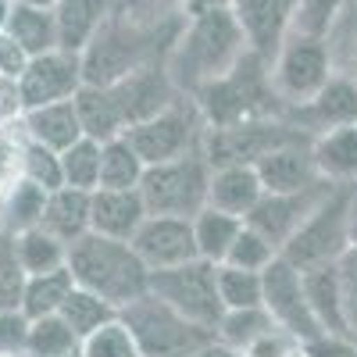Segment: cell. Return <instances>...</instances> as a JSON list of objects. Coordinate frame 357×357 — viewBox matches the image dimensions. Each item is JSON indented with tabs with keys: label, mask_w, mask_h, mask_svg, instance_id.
I'll use <instances>...</instances> for the list:
<instances>
[{
	"label": "cell",
	"mask_w": 357,
	"mask_h": 357,
	"mask_svg": "<svg viewBox=\"0 0 357 357\" xmlns=\"http://www.w3.org/2000/svg\"><path fill=\"white\" fill-rule=\"evenodd\" d=\"M247 54V36L229 8L186 11L168 54V75L178 86V93L197 97L200 89L225 79Z\"/></svg>",
	"instance_id": "obj_1"
},
{
	"label": "cell",
	"mask_w": 357,
	"mask_h": 357,
	"mask_svg": "<svg viewBox=\"0 0 357 357\" xmlns=\"http://www.w3.org/2000/svg\"><path fill=\"white\" fill-rule=\"evenodd\" d=\"M178 97V86L168 75V65L139 68L111 86H82L79 89V118L89 139H114L129 132L132 126L154 118L161 107H168Z\"/></svg>",
	"instance_id": "obj_2"
},
{
	"label": "cell",
	"mask_w": 357,
	"mask_h": 357,
	"mask_svg": "<svg viewBox=\"0 0 357 357\" xmlns=\"http://www.w3.org/2000/svg\"><path fill=\"white\" fill-rule=\"evenodd\" d=\"M183 18H175V22H136L122 11H114L107 18V25L82 50L86 86H111L118 79L139 72V68L168 65V54H172L178 29H183Z\"/></svg>",
	"instance_id": "obj_3"
},
{
	"label": "cell",
	"mask_w": 357,
	"mask_h": 357,
	"mask_svg": "<svg viewBox=\"0 0 357 357\" xmlns=\"http://www.w3.org/2000/svg\"><path fill=\"white\" fill-rule=\"evenodd\" d=\"M68 272L75 286L97 293L118 311L151 293V268L139 261L132 243L107 240L97 232H86L79 243L68 247Z\"/></svg>",
	"instance_id": "obj_4"
},
{
	"label": "cell",
	"mask_w": 357,
	"mask_h": 357,
	"mask_svg": "<svg viewBox=\"0 0 357 357\" xmlns=\"http://www.w3.org/2000/svg\"><path fill=\"white\" fill-rule=\"evenodd\" d=\"M207 129H222L236 122H250V118H282V100L272 89V72L268 61L257 54H247L225 79L211 82L207 89L193 97Z\"/></svg>",
	"instance_id": "obj_5"
},
{
	"label": "cell",
	"mask_w": 357,
	"mask_h": 357,
	"mask_svg": "<svg viewBox=\"0 0 357 357\" xmlns=\"http://www.w3.org/2000/svg\"><path fill=\"white\" fill-rule=\"evenodd\" d=\"M118 318L132 333L139 357H193L207 343H215L211 329H204V325L190 321L186 314H178L154 293H143L139 301L126 304L118 311Z\"/></svg>",
	"instance_id": "obj_6"
},
{
	"label": "cell",
	"mask_w": 357,
	"mask_h": 357,
	"mask_svg": "<svg viewBox=\"0 0 357 357\" xmlns=\"http://www.w3.org/2000/svg\"><path fill=\"white\" fill-rule=\"evenodd\" d=\"M211 161L204 146L190 151L183 158H172L161 165H146L143 172V204L151 215H175V218H193L207 207V190H211Z\"/></svg>",
	"instance_id": "obj_7"
},
{
	"label": "cell",
	"mask_w": 357,
	"mask_h": 357,
	"mask_svg": "<svg viewBox=\"0 0 357 357\" xmlns=\"http://www.w3.org/2000/svg\"><path fill=\"white\" fill-rule=\"evenodd\" d=\"M350 197L354 190L336 186L307 215V222L286 240L279 257H286L301 272L318 264H336L350 250Z\"/></svg>",
	"instance_id": "obj_8"
},
{
	"label": "cell",
	"mask_w": 357,
	"mask_h": 357,
	"mask_svg": "<svg viewBox=\"0 0 357 357\" xmlns=\"http://www.w3.org/2000/svg\"><path fill=\"white\" fill-rule=\"evenodd\" d=\"M122 136L143 158V165H161V161H172V158H183L190 151H200L204 136H207V122H204L197 100L178 93L168 107H161L154 118L132 126Z\"/></svg>",
	"instance_id": "obj_9"
},
{
	"label": "cell",
	"mask_w": 357,
	"mask_h": 357,
	"mask_svg": "<svg viewBox=\"0 0 357 357\" xmlns=\"http://www.w3.org/2000/svg\"><path fill=\"white\" fill-rule=\"evenodd\" d=\"M272 89L282 100V107H301L307 104L318 89L336 75V57L329 50V40L304 36V33H289L279 54L272 57ZM282 111V114H286Z\"/></svg>",
	"instance_id": "obj_10"
},
{
	"label": "cell",
	"mask_w": 357,
	"mask_h": 357,
	"mask_svg": "<svg viewBox=\"0 0 357 357\" xmlns=\"http://www.w3.org/2000/svg\"><path fill=\"white\" fill-rule=\"evenodd\" d=\"M151 293L211 333L218 329V321L225 314L222 296H218V264L200 261V257L186 261V264H175V268H161V272H151Z\"/></svg>",
	"instance_id": "obj_11"
},
{
	"label": "cell",
	"mask_w": 357,
	"mask_h": 357,
	"mask_svg": "<svg viewBox=\"0 0 357 357\" xmlns=\"http://www.w3.org/2000/svg\"><path fill=\"white\" fill-rule=\"evenodd\" d=\"M296 139H311V136L301 132L296 126H289L286 118H250V122L207 129L204 154L211 161V168H218V165H257L261 158H268L272 151H279L286 143H296Z\"/></svg>",
	"instance_id": "obj_12"
},
{
	"label": "cell",
	"mask_w": 357,
	"mask_h": 357,
	"mask_svg": "<svg viewBox=\"0 0 357 357\" xmlns=\"http://www.w3.org/2000/svg\"><path fill=\"white\" fill-rule=\"evenodd\" d=\"M261 279H264V311L272 314L279 329H286L296 343H311V340L325 336L311 311L301 268H293L286 257H275L261 272Z\"/></svg>",
	"instance_id": "obj_13"
},
{
	"label": "cell",
	"mask_w": 357,
	"mask_h": 357,
	"mask_svg": "<svg viewBox=\"0 0 357 357\" xmlns=\"http://www.w3.org/2000/svg\"><path fill=\"white\" fill-rule=\"evenodd\" d=\"M82 86H86L82 54H72V50H61V47L50 50V54H40L29 61V68L18 79L22 111L57 104V100H75Z\"/></svg>",
	"instance_id": "obj_14"
},
{
	"label": "cell",
	"mask_w": 357,
	"mask_h": 357,
	"mask_svg": "<svg viewBox=\"0 0 357 357\" xmlns=\"http://www.w3.org/2000/svg\"><path fill=\"white\" fill-rule=\"evenodd\" d=\"M229 11L240 22L250 54L264 57L272 65V57L293 33L296 0H229Z\"/></svg>",
	"instance_id": "obj_15"
},
{
	"label": "cell",
	"mask_w": 357,
	"mask_h": 357,
	"mask_svg": "<svg viewBox=\"0 0 357 357\" xmlns=\"http://www.w3.org/2000/svg\"><path fill=\"white\" fill-rule=\"evenodd\" d=\"M132 250L139 261L161 272V268H175L197 261V240H193V218H175V215H146L139 232L132 236Z\"/></svg>",
	"instance_id": "obj_16"
},
{
	"label": "cell",
	"mask_w": 357,
	"mask_h": 357,
	"mask_svg": "<svg viewBox=\"0 0 357 357\" xmlns=\"http://www.w3.org/2000/svg\"><path fill=\"white\" fill-rule=\"evenodd\" d=\"M333 190H336L333 183H318V186L301 190V193H264L261 204L247 215V225L257 229L261 236H268V240L279 247V254H282L286 240L307 222V215H311Z\"/></svg>",
	"instance_id": "obj_17"
},
{
	"label": "cell",
	"mask_w": 357,
	"mask_h": 357,
	"mask_svg": "<svg viewBox=\"0 0 357 357\" xmlns=\"http://www.w3.org/2000/svg\"><path fill=\"white\" fill-rule=\"evenodd\" d=\"M282 118L301 132H307L311 139L329 129H340V126H354L357 122V82L350 75L336 72L307 104L289 107Z\"/></svg>",
	"instance_id": "obj_18"
},
{
	"label": "cell",
	"mask_w": 357,
	"mask_h": 357,
	"mask_svg": "<svg viewBox=\"0 0 357 357\" xmlns=\"http://www.w3.org/2000/svg\"><path fill=\"white\" fill-rule=\"evenodd\" d=\"M311 143L314 139L286 143V146H279V151H272L268 158H261L254 165L264 193H301V190H311V186L325 183V178L318 175Z\"/></svg>",
	"instance_id": "obj_19"
},
{
	"label": "cell",
	"mask_w": 357,
	"mask_h": 357,
	"mask_svg": "<svg viewBox=\"0 0 357 357\" xmlns=\"http://www.w3.org/2000/svg\"><path fill=\"white\" fill-rule=\"evenodd\" d=\"M146 204L139 190H93L89 193V232L107 236V240H126L132 243V236L146 222Z\"/></svg>",
	"instance_id": "obj_20"
},
{
	"label": "cell",
	"mask_w": 357,
	"mask_h": 357,
	"mask_svg": "<svg viewBox=\"0 0 357 357\" xmlns=\"http://www.w3.org/2000/svg\"><path fill=\"white\" fill-rule=\"evenodd\" d=\"M18 129H22L25 139H33L40 146H50V151H57V154H65L72 143H79L86 136L75 100H57V104H43V107H29L18 118Z\"/></svg>",
	"instance_id": "obj_21"
},
{
	"label": "cell",
	"mask_w": 357,
	"mask_h": 357,
	"mask_svg": "<svg viewBox=\"0 0 357 357\" xmlns=\"http://www.w3.org/2000/svg\"><path fill=\"white\" fill-rule=\"evenodd\" d=\"M264 197V186L254 165H218L211 172V190H207V207H218L225 215L243 218L254 211Z\"/></svg>",
	"instance_id": "obj_22"
},
{
	"label": "cell",
	"mask_w": 357,
	"mask_h": 357,
	"mask_svg": "<svg viewBox=\"0 0 357 357\" xmlns=\"http://www.w3.org/2000/svg\"><path fill=\"white\" fill-rule=\"evenodd\" d=\"M114 11H118V0H61V4L54 8L57 43H61V50L82 54Z\"/></svg>",
	"instance_id": "obj_23"
},
{
	"label": "cell",
	"mask_w": 357,
	"mask_h": 357,
	"mask_svg": "<svg viewBox=\"0 0 357 357\" xmlns=\"http://www.w3.org/2000/svg\"><path fill=\"white\" fill-rule=\"evenodd\" d=\"M311 154H314L318 175L325 183L343 186V190H357V122L314 136Z\"/></svg>",
	"instance_id": "obj_24"
},
{
	"label": "cell",
	"mask_w": 357,
	"mask_h": 357,
	"mask_svg": "<svg viewBox=\"0 0 357 357\" xmlns=\"http://www.w3.org/2000/svg\"><path fill=\"white\" fill-rule=\"evenodd\" d=\"M40 229H47L50 236H57L65 247L79 243L82 236L89 232V193L72 190V186L54 190V193L47 197Z\"/></svg>",
	"instance_id": "obj_25"
},
{
	"label": "cell",
	"mask_w": 357,
	"mask_h": 357,
	"mask_svg": "<svg viewBox=\"0 0 357 357\" xmlns=\"http://www.w3.org/2000/svg\"><path fill=\"white\" fill-rule=\"evenodd\" d=\"M4 33L29 57H40V54H50V50L61 47V43H57V18H54V11L33 8V4H25V0H15V11L8 18Z\"/></svg>",
	"instance_id": "obj_26"
},
{
	"label": "cell",
	"mask_w": 357,
	"mask_h": 357,
	"mask_svg": "<svg viewBox=\"0 0 357 357\" xmlns=\"http://www.w3.org/2000/svg\"><path fill=\"white\" fill-rule=\"evenodd\" d=\"M75 289V279L65 268H57V272H43V275H25V286H22V314L33 321V318H47V314H61L65 301L72 296Z\"/></svg>",
	"instance_id": "obj_27"
},
{
	"label": "cell",
	"mask_w": 357,
	"mask_h": 357,
	"mask_svg": "<svg viewBox=\"0 0 357 357\" xmlns=\"http://www.w3.org/2000/svg\"><path fill=\"white\" fill-rule=\"evenodd\" d=\"M304 289H307V301L311 311L321 325V333H333V336H350L347 325H343V307H340V279H336V264H318L304 272Z\"/></svg>",
	"instance_id": "obj_28"
},
{
	"label": "cell",
	"mask_w": 357,
	"mask_h": 357,
	"mask_svg": "<svg viewBox=\"0 0 357 357\" xmlns=\"http://www.w3.org/2000/svg\"><path fill=\"white\" fill-rule=\"evenodd\" d=\"M243 232V218L225 215L218 207H204L200 215H193V240H197V257L222 264L236 243V236Z\"/></svg>",
	"instance_id": "obj_29"
},
{
	"label": "cell",
	"mask_w": 357,
	"mask_h": 357,
	"mask_svg": "<svg viewBox=\"0 0 357 357\" xmlns=\"http://www.w3.org/2000/svg\"><path fill=\"white\" fill-rule=\"evenodd\" d=\"M15 243V257L22 264L25 275H43V272H57V268L68 264V247L50 236L47 229H25V232H11Z\"/></svg>",
	"instance_id": "obj_30"
},
{
	"label": "cell",
	"mask_w": 357,
	"mask_h": 357,
	"mask_svg": "<svg viewBox=\"0 0 357 357\" xmlns=\"http://www.w3.org/2000/svg\"><path fill=\"white\" fill-rule=\"evenodd\" d=\"M143 172H146V165L129 146L126 136L100 143V186L97 190H139Z\"/></svg>",
	"instance_id": "obj_31"
},
{
	"label": "cell",
	"mask_w": 357,
	"mask_h": 357,
	"mask_svg": "<svg viewBox=\"0 0 357 357\" xmlns=\"http://www.w3.org/2000/svg\"><path fill=\"white\" fill-rule=\"evenodd\" d=\"M47 190L29 183V178H18V183L0 197V215H4V229L8 232H25L36 229L43 222V207H47Z\"/></svg>",
	"instance_id": "obj_32"
},
{
	"label": "cell",
	"mask_w": 357,
	"mask_h": 357,
	"mask_svg": "<svg viewBox=\"0 0 357 357\" xmlns=\"http://www.w3.org/2000/svg\"><path fill=\"white\" fill-rule=\"evenodd\" d=\"M82 347V340L72 333V325L61 314H47L29 321V343L25 357H68Z\"/></svg>",
	"instance_id": "obj_33"
},
{
	"label": "cell",
	"mask_w": 357,
	"mask_h": 357,
	"mask_svg": "<svg viewBox=\"0 0 357 357\" xmlns=\"http://www.w3.org/2000/svg\"><path fill=\"white\" fill-rule=\"evenodd\" d=\"M272 329H275V321H272V314H268L264 307H240V311H225L222 314L218 329H215V340L243 354L247 347H254L264 333H272Z\"/></svg>",
	"instance_id": "obj_34"
},
{
	"label": "cell",
	"mask_w": 357,
	"mask_h": 357,
	"mask_svg": "<svg viewBox=\"0 0 357 357\" xmlns=\"http://www.w3.org/2000/svg\"><path fill=\"white\" fill-rule=\"evenodd\" d=\"M61 318L72 325V333L79 340H86V336H93L97 329H104L107 321H114L118 318V307H111L107 301H100L97 293L75 286L72 296L65 301V307H61Z\"/></svg>",
	"instance_id": "obj_35"
},
{
	"label": "cell",
	"mask_w": 357,
	"mask_h": 357,
	"mask_svg": "<svg viewBox=\"0 0 357 357\" xmlns=\"http://www.w3.org/2000/svg\"><path fill=\"white\" fill-rule=\"evenodd\" d=\"M22 136V132H18ZM18 175L29 178V183L43 186L47 193L61 190L65 186V172H61V154L50 151V146H40L33 139L22 136V146H18Z\"/></svg>",
	"instance_id": "obj_36"
},
{
	"label": "cell",
	"mask_w": 357,
	"mask_h": 357,
	"mask_svg": "<svg viewBox=\"0 0 357 357\" xmlns=\"http://www.w3.org/2000/svg\"><path fill=\"white\" fill-rule=\"evenodd\" d=\"M218 296H222V307L225 311L264 307V279H261V272L218 264Z\"/></svg>",
	"instance_id": "obj_37"
},
{
	"label": "cell",
	"mask_w": 357,
	"mask_h": 357,
	"mask_svg": "<svg viewBox=\"0 0 357 357\" xmlns=\"http://www.w3.org/2000/svg\"><path fill=\"white\" fill-rule=\"evenodd\" d=\"M61 172H65V186L93 193L100 186V143L82 136L61 154Z\"/></svg>",
	"instance_id": "obj_38"
},
{
	"label": "cell",
	"mask_w": 357,
	"mask_h": 357,
	"mask_svg": "<svg viewBox=\"0 0 357 357\" xmlns=\"http://www.w3.org/2000/svg\"><path fill=\"white\" fill-rule=\"evenodd\" d=\"M279 257V247L268 240V236H261L257 229H250L243 222V232L236 236V243L229 250V257L222 264H232V268H247V272H264L268 264H272Z\"/></svg>",
	"instance_id": "obj_39"
},
{
	"label": "cell",
	"mask_w": 357,
	"mask_h": 357,
	"mask_svg": "<svg viewBox=\"0 0 357 357\" xmlns=\"http://www.w3.org/2000/svg\"><path fill=\"white\" fill-rule=\"evenodd\" d=\"M343 8H347V0H296V22H293V33L329 40V33L336 29Z\"/></svg>",
	"instance_id": "obj_40"
},
{
	"label": "cell",
	"mask_w": 357,
	"mask_h": 357,
	"mask_svg": "<svg viewBox=\"0 0 357 357\" xmlns=\"http://www.w3.org/2000/svg\"><path fill=\"white\" fill-rule=\"evenodd\" d=\"M79 354L82 357H139V347H136L132 333L126 329V321L114 318L104 329H97L93 336H86Z\"/></svg>",
	"instance_id": "obj_41"
},
{
	"label": "cell",
	"mask_w": 357,
	"mask_h": 357,
	"mask_svg": "<svg viewBox=\"0 0 357 357\" xmlns=\"http://www.w3.org/2000/svg\"><path fill=\"white\" fill-rule=\"evenodd\" d=\"M336 279H340V307H343V325L357 340V247H350L336 261Z\"/></svg>",
	"instance_id": "obj_42"
},
{
	"label": "cell",
	"mask_w": 357,
	"mask_h": 357,
	"mask_svg": "<svg viewBox=\"0 0 357 357\" xmlns=\"http://www.w3.org/2000/svg\"><path fill=\"white\" fill-rule=\"evenodd\" d=\"M118 11L136 22H175L186 15V0H118Z\"/></svg>",
	"instance_id": "obj_43"
},
{
	"label": "cell",
	"mask_w": 357,
	"mask_h": 357,
	"mask_svg": "<svg viewBox=\"0 0 357 357\" xmlns=\"http://www.w3.org/2000/svg\"><path fill=\"white\" fill-rule=\"evenodd\" d=\"M29 343V318L22 307H0V354L4 357H25Z\"/></svg>",
	"instance_id": "obj_44"
},
{
	"label": "cell",
	"mask_w": 357,
	"mask_h": 357,
	"mask_svg": "<svg viewBox=\"0 0 357 357\" xmlns=\"http://www.w3.org/2000/svg\"><path fill=\"white\" fill-rule=\"evenodd\" d=\"M29 61H33V57H29V54H25L8 33H0V79L18 82L22 72L29 68Z\"/></svg>",
	"instance_id": "obj_45"
},
{
	"label": "cell",
	"mask_w": 357,
	"mask_h": 357,
	"mask_svg": "<svg viewBox=\"0 0 357 357\" xmlns=\"http://www.w3.org/2000/svg\"><path fill=\"white\" fill-rule=\"evenodd\" d=\"M304 354L307 357H357V340L354 336H333V333H325V336L304 343Z\"/></svg>",
	"instance_id": "obj_46"
},
{
	"label": "cell",
	"mask_w": 357,
	"mask_h": 357,
	"mask_svg": "<svg viewBox=\"0 0 357 357\" xmlns=\"http://www.w3.org/2000/svg\"><path fill=\"white\" fill-rule=\"evenodd\" d=\"M11 118H22V97H18V82L0 79V129L11 126Z\"/></svg>",
	"instance_id": "obj_47"
},
{
	"label": "cell",
	"mask_w": 357,
	"mask_h": 357,
	"mask_svg": "<svg viewBox=\"0 0 357 357\" xmlns=\"http://www.w3.org/2000/svg\"><path fill=\"white\" fill-rule=\"evenodd\" d=\"M193 357H243V354H240V350H232V347H225V343H218V340H215V343H207L204 350H197Z\"/></svg>",
	"instance_id": "obj_48"
},
{
	"label": "cell",
	"mask_w": 357,
	"mask_h": 357,
	"mask_svg": "<svg viewBox=\"0 0 357 357\" xmlns=\"http://www.w3.org/2000/svg\"><path fill=\"white\" fill-rule=\"evenodd\" d=\"M340 72H343V75H350V79L357 82V43H354V47L347 50V57L340 61Z\"/></svg>",
	"instance_id": "obj_49"
},
{
	"label": "cell",
	"mask_w": 357,
	"mask_h": 357,
	"mask_svg": "<svg viewBox=\"0 0 357 357\" xmlns=\"http://www.w3.org/2000/svg\"><path fill=\"white\" fill-rule=\"evenodd\" d=\"M204 8H229V0H186V11H204Z\"/></svg>",
	"instance_id": "obj_50"
},
{
	"label": "cell",
	"mask_w": 357,
	"mask_h": 357,
	"mask_svg": "<svg viewBox=\"0 0 357 357\" xmlns=\"http://www.w3.org/2000/svg\"><path fill=\"white\" fill-rule=\"evenodd\" d=\"M350 247H357V190L350 197Z\"/></svg>",
	"instance_id": "obj_51"
},
{
	"label": "cell",
	"mask_w": 357,
	"mask_h": 357,
	"mask_svg": "<svg viewBox=\"0 0 357 357\" xmlns=\"http://www.w3.org/2000/svg\"><path fill=\"white\" fill-rule=\"evenodd\" d=\"M11 11H15V0H0V33L8 29V18H11Z\"/></svg>",
	"instance_id": "obj_52"
},
{
	"label": "cell",
	"mask_w": 357,
	"mask_h": 357,
	"mask_svg": "<svg viewBox=\"0 0 357 357\" xmlns=\"http://www.w3.org/2000/svg\"><path fill=\"white\" fill-rule=\"evenodd\" d=\"M25 4H33V8H47V11H54L61 0H25Z\"/></svg>",
	"instance_id": "obj_53"
},
{
	"label": "cell",
	"mask_w": 357,
	"mask_h": 357,
	"mask_svg": "<svg viewBox=\"0 0 357 357\" xmlns=\"http://www.w3.org/2000/svg\"><path fill=\"white\" fill-rule=\"evenodd\" d=\"M4 232H8V229H4V215H0V236H4Z\"/></svg>",
	"instance_id": "obj_54"
},
{
	"label": "cell",
	"mask_w": 357,
	"mask_h": 357,
	"mask_svg": "<svg viewBox=\"0 0 357 357\" xmlns=\"http://www.w3.org/2000/svg\"><path fill=\"white\" fill-rule=\"evenodd\" d=\"M293 357H307V354H304V347H301V350H296V354H293Z\"/></svg>",
	"instance_id": "obj_55"
},
{
	"label": "cell",
	"mask_w": 357,
	"mask_h": 357,
	"mask_svg": "<svg viewBox=\"0 0 357 357\" xmlns=\"http://www.w3.org/2000/svg\"><path fill=\"white\" fill-rule=\"evenodd\" d=\"M68 357H82V354H79V350H75V354H68Z\"/></svg>",
	"instance_id": "obj_56"
},
{
	"label": "cell",
	"mask_w": 357,
	"mask_h": 357,
	"mask_svg": "<svg viewBox=\"0 0 357 357\" xmlns=\"http://www.w3.org/2000/svg\"><path fill=\"white\" fill-rule=\"evenodd\" d=\"M0 357H4V354H0Z\"/></svg>",
	"instance_id": "obj_57"
}]
</instances>
